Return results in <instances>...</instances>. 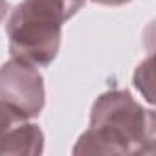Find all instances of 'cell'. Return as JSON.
<instances>
[{
  "instance_id": "6",
  "label": "cell",
  "mask_w": 156,
  "mask_h": 156,
  "mask_svg": "<svg viewBox=\"0 0 156 156\" xmlns=\"http://www.w3.org/2000/svg\"><path fill=\"white\" fill-rule=\"evenodd\" d=\"M92 2L103 4V6H123V4L130 2V0H92Z\"/></svg>"
},
{
  "instance_id": "7",
  "label": "cell",
  "mask_w": 156,
  "mask_h": 156,
  "mask_svg": "<svg viewBox=\"0 0 156 156\" xmlns=\"http://www.w3.org/2000/svg\"><path fill=\"white\" fill-rule=\"evenodd\" d=\"M8 11H9V4H8V0H0V22L6 19Z\"/></svg>"
},
{
  "instance_id": "2",
  "label": "cell",
  "mask_w": 156,
  "mask_h": 156,
  "mask_svg": "<svg viewBox=\"0 0 156 156\" xmlns=\"http://www.w3.org/2000/svg\"><path fill=\"white\" fill-rule=\"evenodd\" d=\"M87 0H22L6 24L9 51L33 66H48L59 53L61 30Z\"/></svg>"
},
{
  "instance_id": "5",
  "label": "cell",
  "mask_w": 156,
  "mask_h": 156,
  "mask_svg": "<svg viewBox=\"0 0 156 156\" xmlns=\"http://www.w3.org/2000/svg\"><path fill=\"white\" fill-rule=\"evenodd\" d=\"M24 121H28V118L22 112H19L17 108L0 99V147L4 145L6 138Z\"/></svg>"
},
{
  "instance_id": "4",
  "label": "cell",
  "mask_w": 156,
  "mask_h": 156,
  "mask_svg": "<svg viewBox=\"0 0 156 156\" xmlns=\"http://www.w3.org/2000/svg\"><path fill=\"white\" fill-rule=\"evenodd\" d=\"M44 149V134L33 123H20L0 147V156H35L41 154Z\"/></svg>"
},
{
  "instance_id": "1",
  "label": "cell",
  "mask_w": 156,
  "mask_h": 156,
  "mask_svg": "<svg viewBox=\"0 0 156 156\" xmlns=\"http://www.w3.org/2000/svg\"><path fill=\"white\" fill-rule=\"evenodd\" d=\"M156 119L127 90L101 94L90 112V127L73 154H154Z\"/></svg>"
},
{
  "instance_id": "3",
  "label": "cell",
  "mask_w": 156,
  "mask_h": 156,
  "mask_svg": "<svg viewBox=\"0 0 156 156\" xmlns=\"http://www.w3.org/2000/svg\"><path fill=\"white\" fill-rule=\"evenodd\" d=\"M0 99L22 112L28 119L44 108V81L37 66L11 59L0 66Z\"/></svg>"
}]
</instances>
